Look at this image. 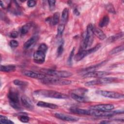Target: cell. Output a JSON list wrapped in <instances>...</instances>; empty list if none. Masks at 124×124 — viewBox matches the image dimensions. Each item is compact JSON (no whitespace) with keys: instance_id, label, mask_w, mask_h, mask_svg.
I'll return each mask as SVG.
<instances>
[{"instance_id":"6da1fadb","label":"cell","mask_w":124,"mask_h":124,"mask_svg":"<svg viewBox=\"0 0 124 124\" xmlns=\"http://www.w3.org/2000/svg\"><path fill=\"white\" fill-rule=\"evenodd\" d=\"M34 93L38 96L56 99H66L68 97L66 94L52 90H39L34 92Z\"/></svg>"},{"instance_id":"7a4b0ae2","label":"cell","mask_w":124,"mask_h":124,"mask_svg":"<svg viewBox=\"0 0 124 124\" xmlns=\"http://www.w3.org/2000/svg\"><path fill=\"white\" fill-rule=\"evenodd\" d=\"M70 111L74 113L87 115L95 116L96 117H105V111H99L93 109H81L73 108H70Z\"/></svg>"},{"instance_id":"3957f363","label":"cell","mask_w":124,"mask_h":124,"mask_svg":"<svg viewBox=\"0 0 124 124\" xmlns=\"http://www.w3.org/2000/svg\"><path fill=\"white\" fill-rule=\"evenodd\" d=\"M41 82L45 84L57 85H66L71 83V81L68 79H63L60 78H48L46 77L41 79Z\"/></svg>"},{"instance_id":"277c9868","label":"cell","mask_w":124,"mask_h":124,"mask_svg":"<svg viewBox=\"0 0 124 124\" xmlns=\"http://www.w3.org/2000/svg\"><path fill=\"white\" fill-rule=\"evenodd\" d=\"M93 26L92 24H89L87 27L86 31L83 40V47L86 48L90 47L93 42Z\"/></svg>"},{"instance_id":"5b68a950","label":"cell","mask_w":124,"mask_h":124,"mask_svg":"<svg viewBox=\"0 0 124 124\" xmlns=\"http://www.w3.org/2000/svg\"><path fill=\"white\" fill-rule=\"evenodd\" d=\"M40 71L46 75L60 78H67L72 75V74L71 72L66 71H58L52 69H41Z\"/></svg>"},{"instance_id":"8992f818","label":"cell","mask_w":124,"mask_h":124,"mask_svg":"<svg viewBox=\"0 0 124 124\" xmlns=\"http://www.w3.org/2000/svg\"><path fill=\"white\" fill-rule=\"evenodd\" d=\"M8 98L9 100L10 105L13 108L16 109H20L21 108L19 104L18 94L15 90L13 89L10 90L8 94Z\"/></svg>"},{"instance_id":"52a82bcc","label":"cell","mask_w":124,"mask_h":124,"mask_svg":"<svg viewBox=\"0 0 124 124\" xmlns=\"http://www.w3.org/2000/svg\"><path fill=\"white\" fill-rule=\"evenodd\" d=\"M117 80V78L115 77H105L100 78L98 79H94L91 81H89L85 83V85L88 86H94L99 84L110 83L114 82Z\"/></svg>"},{"instance_id":"ba28073f","label":"cell","mask_w":124,"mask_h":124,"mask_svg":"<svg viewBox=\"0 0 124 124\" xmlns=\"http://www.w3.org/2000/svg\"><path fill=\"white\" fill-rule=\"evenodd\" d=\"M101 44H99L94 46L93 47L90 48L88 50H83L79 51L75 56L74 60L76 62H78L84 58L85 57L87 56V55L91 54L95 52L97 50H98L100 47H101Z\"/></svg>"},{"instance_id":"9c48e42d","label":"cell","mask_w":124,"mask_h":124,"mask_svg":"<svg viewBox=\"0 0 124 124\" xmlns=\"http://www.w3.org/2000/svg\"><path fill=\"white\" fill-rule=\"evenodd\" d=\"M97 93L106 97L113 98V99H121L124 98V95L118 93L108 91H98Z\"/></svg>"},{"instance_id":"30bf717a","label":"cell","mask_w":124,"mask_h":124,"mask_svg":"<svg viewBox=\"0 0 124 124\" xmlns=\"http://www.w3.org/2000/svg\"><path fill=\"white\" fill-rule=\"evenodd\" d=\"M109 74V73L106 71H93L88 72L85 73L83 77L84 78H100L105 77Z\"/></svg>"},{"instance_id":"8fae6325","label":"cell","mask_w":124,"mask_h":124,"mask_svg":"<svg viewBox=\"0 0 124 124\" xmlns=\"http://www.w3.org/2000/svg\"><path fill=\"white\" fill-rule=\"evenodd\" d=\"M90 108L99 111H107L112 110L114 108V107L112 104H99L91 106Z\"/></svg>"},{"instance_id":"7c38bea8","label":"cell","mask_w":124,"mask_h":124,"mask_svg":"<svg viewBox=\"0 0 124 124\" xmlns=\"http://www.w3.org/2000/svg\"><path fill=\"white\" fill-rule=\"evenodd\" d=\"M33 57V60L35 62L38 64L43 63L45 60V53L42 51L38 50L34 52Z\"/></svg>"},{"instance_id":"4fadbf2b","label":"cell","mask_w":124,"mask_h":124,"mask_svg":"<svg viewBox=\"0 0 124 124\" xmlns=\"http://www.w3.org/2000/svg\"><path fill=\"white\" fill-rule=\"evenodd\" d=\"M23 74L27 77L34 78H38L40 79H42L46 77V75L44 74H41L32 71L30 70H25L23 72Z\"/></svg>"},{"instance_id":"5bb4252c","label":"cell","mask_w":124,"mask_h":124,"mask_svg":"<svg viewBox=\"0 0 124 124\" xmlns=\"http://www.w3.org/2000/svg\"><path fill=\"white\" fill-rule=\"evenodd\" d=\"M21 101L23 106L27 109L31 110L34 108V106L31 100L28 96L25 95L22 96Z\"/></svg>"},{"instance_id":"9a60e30c","label":"cell","mask_w":124,"mask_h":124,"mask_svg":"<svg viewBox=\"0 0 124 124\" xmlns=\"http://www.w3.org/2000/svg\"><path fill=\"white\" fill-rule=\"evenodd\" d=\"M55 116L56 118L59 119L63 120V121H66L74 122V121H77L78 120V119L76 117H75L72 116H69V115H66L62 113H57L55 114Z\"/></svg>"},{"instance_id":"2e32d148","label":"cell","mask_w":124,"mask_h":124,"mask_svg":"<svg viewBox=\"0 0 124 124\" xmlns=\"http://www.w3.org/2000/svg\"><path fill=\"white\" fill-rule=\"evenodd\" d=\"M93 34L95 35L99 39L104 40L106 39V35L102 30H101L99 28H97L93 26Z\"/></svg>"},{"instance_id":"e0dca14e","label":"cell","mask_w":124,"mask_h":124,"mask_svg":"<svg viewBox=\"0 0 124 124\" xmlns=\"http://www.w3.org/2000/svg\"><path fill=\"white\" fill-rule=\"evenodd\" d=\"M37 106L40 107L47 108L51 109H56L58 108V106L54 104L49 103L47 102H45L43 101H39L37 103Z\"/></svg>"},{"instance_id":"ac0fdd59","label":"cell","mask_w":124,"mask_h":124,"mask_svg":"<svg viewBox=\"0 0 124 124\" xmlns=\"http://www.w3.org/2000/svg\"><path fill=\"white\" fill-rule=\"evenodd\" d=\"M38 40V37L37 36H34L30 38L28 40L24 45V47L26 49L30 48Z\"/></svg>"},{"instance_id":"d6986e66","label":"cell","mask_w":124,"mask_h":124,"mask_svg":"<svg viewBox=\"0 0 124 124\" xmlns=\"http://www.w3.org/2000/svg\"><path fill=\"white\" fill-rule=\"evenodd\" d=\"M71 97L74 100L78 102H86L88 101V99L86 97L79 94H77L75 93H72L71 94Z\"/></svg>"},{"instance_id":"ffe728a7","label":"cell","mask_w":124,"mask_h":124,"mask_svg":"<svg viewBox=\"0 0 124 124\" xmlns=\"http://www.w3.org/2000/svg\"><path fill=\"white\" fill-rule=\"evenodd\" d=\"M16 69V67L14 65H2L0 66V70L2 72H10L14 71Z\"/></svg>"},{"instance_id":"44dd1931","label":"cell","mask_w":124,"mask_h":124,"mask_svg":"<svg viewBox=\"0 0 124 124\" xmlns=\"http://www.w3.org/2000/svg\"><path fill=\"white\" fill-rule=\"evenodd\" d=\"M59 17H60V14L58 12L55 13L52 17L50 18L49 19V21L50 23H51L52 25H57L59 21Z\"/></svg>"},{"instance_id":"7402d4cb","label":"cell","mask_w":124,"mask_h":124,"mask_svg":"<svg viewBox=\"0 0 124 124\" xmlns=\"http://www.w3.org/2000/svg\"><path fill=\"white\" fill-rule=\"evenodd\" d=\"M109 22V17L107 15L104 16L99 23V26L100 27H104L107 26Z\"/></svg>"},{"instance_id":"603a6c76","label":"cell","mask_w":124,"mask_h":124,"mask_svg":"<svg viewBox=\"0 0 124 124\" xmlns=\"http://www.w3.org/2000/svg\"><path fill=\"white\" fill-rule=\"evenodd\" d=\"M123 34H123V32H120V33H117V34H115V35H113V36L110 37L108 39V42H109L112 43V42H114V41H115L116 40H117L121 38V37H122L123 36Z\"/></svg>"},{"instance_id":"cb8c5ba5","label":"cell","mask_w":124,"mask_h":124,"mask_svg":"<svg viewBox=\"0 0 124 124\" xmlns=\"http://www.w3.org/2000/svg\"><path fill=\"white\" fill-rule=\"evenodd\" d=\"M68 10L67 8H65L62 12V21L63 23H65L68 20Z\"/></svg>"},{"instance_id":"d4e9b609","label":"cell","mask_w":124,"mask_h":124,"mask_svg":"<svg viewBox=\"0 0 124 124\" xmlns=\"http://www.w3.org/2000/svg\"><path fill=\"white\" fill-rule=\"evenodd\" d=\"M31 27V24L30 23H27L25 25H23L20 30L21 33L22 34H26L30 29Z\"/></svg>"},{"instance_id":"484cf974","label":"cell","mask_w":124,"mask_h":124,"mask_svg":"<svg viewBox=\"0 0 124 124\" xmlns=\"http://www.w3.org/2000/svg\"><path fill=\"white\" fill-rule=\"evenodd\" d=\"M124 50V45H122L120 46H118L117 47H116L112 49L110 52V54H114L116 53H117L118 52H120L121 51H123Z\"/></svg>"},{"instance_id":"4316f807","label":"cell","mask_w":124,"mask_h":124,"mask_svg":"<svg viewBox=\"0 0 124 124\" xmlns=\"http://www.w3.org/2000/svg\"><path fill=\"white\" fill-rule=\"evenodd\" d=\"M64 30V24H60L57 28V36H61Z\"/></svg>"},{"instance_id":"83f0119b","label":"cell","mask_w":124,"mask_h":124,"mask_svg":"<svg viewBox=\"0 0 124 124\" xmlns=\"http://www.w3.org/2000/svg\"><path fill=\"white\" fill-rule=\"evenodd\" d=\"M13 83L15 85L19 86H25L27 85L28 83L25 81H22L18 79H15L13 81Z\"/></svg>"},{"instance_id":"f1b7e54d","label":"cell","mask_w":124,"mask_h":124,"mask_svg":"<svg viewBox=\"0 0 124 124\" xmlns=\"http://www.w3.org/2000/svg\"><path fill=\"white\" fill-rule=\"evenodd\" d=\"M0 123L2 124H14L13 122L8 119L5 116H3L2 115H0Z\"/></svg>"},{"instance_id":"f546056e","label":"cell","mask_w":124,"mask_h":124,"mask_svg":"<svg viewBox=\"0 0 124 124\" xmlns=\"http://www.w3.org/2000/svg\"><path fill=\"white\" fill-rule=\"evenodd\" d=\"M101 63H99V64H98L96 65H93V66H92L90 67H88L87 68H86L85 70H84V71H86L87 72H91V71H94L95 69L97 68L98 67L100 66V65H101Z\"/></svg>"},{"instance_id":"4dcf8cb0","label":"cell","mask_w":124,"mask_h":124,"mask_svg":"<svg viewBox=\"0 0 124 124\" xmlns=\"http://www.w3.org/2000/svg\"><path fill=\"white\" fill-rule=\"evenodd\" d=\"M106 9L107 10L111 13H115V10L113 7V5H112L111 3H108L106 5Z\"/></svg>"},{"instance_id":"1f68e13d","label":"cell","mask_w":124,"mask_h":124,"mask_svg":"<svg viewBox=\"0 0 124 124\" xmlns=\"http://www.w3.org/2000/svg\"><path fill=\"white\" fill-rule=\"evenodd\" d=\"M55 2H56L55 0H48V4H49V9L51 11H53L55 9Z\"/></svg>"},{"instance_id":"d6a6232c","label":"cell","mask_w":124,"mask_h":124,"mask_svg":"<svg viewBox=\"0 0 124 124\" xmlns=\"http://www.w3.org/2000/svg\"><path fill=\"white\" fill-rule=\"evenodd\" d=\"M38 50L46 53L47 50V46L45 44H41L39 46Z\"/></svg>"},{"instance_id":"836d02e7","label":"cell","mask_w":124,"mask_h":124,"mask_svg":"<svg viewBox=\"0 0 124 124\" xmlns=\"http://www.w3.org/2000/svg\"><path fill=\"white\" fill-rule=\"evenodd\" d=\"M74 52H75V48H73V49L72 50L70 54V55H69V57L68 58V63L69 64V65H71V63H72V59L73 58V56H74Z\"/></svg>"},{"instance_id":"e575fe53","label":"cell","mask_w":124,"mask_h":124,"mask_svg":"<svg viewBox=\"0 0 124 124\" xmlns=\"http://www.w3.org/2000/svg\"><path fill=\"white\" fill-rule=\"evenodd\" d=\"M19 120L22 123H27L29 121V118L28 116L26 115H21L20 116Z\"/></svg>"},{"instance_id":"d590c367","label":"cell","mask_w":124,"mask_h":124,"mask_svg":"<svg viewBox=\"0 0 124 124\" xmlns=\"http://www.w3.org/2000/svg\"><path fill=\"white\" fill-rule=\"evenodd\" d=\"M9 44L12 47H16L18 46V42L16 40H12L10 41Z\"/></svg>"},{"instance_id":"8d00e7d4","label":"cell","mask_w":124,"mask_h":124,"mask_svg":"<svg viewBox=\"0 0 124 124\" xmlns=\"http://www.w3.org/2000/svg\"><path fill=\"white\" fill-rule=\"evenodd\" d=\"M63 51V45H60L57 49V55L58 56H61Z\"/></svg>"},{"instance_id":"74e56055","label":"cell","mask_w":124,"mask_h":124,"mask_svg":"<svg viewBox=\"0 0 124 124\" xmlns=\"http://www.w3.org/2000/svg\"><path fill=\"white\" fill-rule=\"evenodd\" d=\"M36 3V1L35 0H28L27 1V5L29 7H34Z\"/></svg>"},{"instance_id":"f35d334b","label":"cell","mask_w":124,"mask_h":124,"mask_svg":"<svg viewBox=\"0 0 124 124\" xmlns=\"http://www.w3.org/2000/svg\"><path fill=\"white\" fill-rule=\"evenodd\" d=\"M18 33L16 31H13L10 34L11 37L12 38H16L18 36Z\"/></svg>"},{"instance_id":"ab89813d","label":"cell","mask_w":124,"mask_h":124,"mask_svg":"<svg viewBox=\"0 0 124 124\" xmlns=\"http://www.w3.org/2000/svg\"><path fill=\"white\" fill-rule=\"evenodd\" d=\"M74 14L76 16H78L79 15V14H80L79 11H78V10L77 9H74Z\"/></svg>"},{"instance_id":"60d3db41","label":"cell","mask_w":124,"mask_h":124,"mask_svg":"<svg viewBox=\"0 0 124 124\" xmlns=\"http://www.w3.org/2000/svg\"><path fill=\"white\" fill-rule=\"evenodd\" d=\"M0 6H1V7H4V4H3V2H2V1L1 0L0 1Z\"/></svg>"}]
</instances>
